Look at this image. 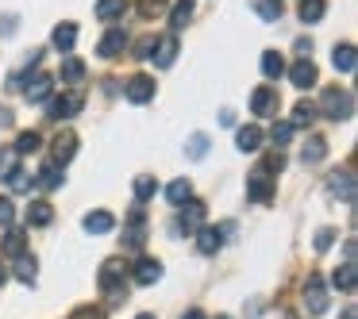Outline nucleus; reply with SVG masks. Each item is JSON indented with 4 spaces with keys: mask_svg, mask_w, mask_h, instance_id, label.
<instances>
[{
    "mask_svg": "<svg viewBox=\"0 0 358 319\" xmlns=\"http://www.w3.org/2000/svg\"><path fill=\"white\" fill-rule=\"evenodd\" d=\"M96 285H101L104 296H112V304L124 300V292H127V265H124V258H108V262L101 265Z\"/></svg>",
    "mask_w": 358,
    "mask_h": 319,
    "instance_id": "obj_1",
    "label": "nucleus"
},
{
    "mask_svg": "<svg viewBox=\"0 0 358 319\" xmlns=\"http://www.w3.org/2000/svg\"><path fill=\"white\" fill-rule=\"evenodd\" d=\"M316 116H327V119H350L355 116V96L347 89H324L320 93V104H316Z\"/></svg>",
    "mask_w": 358,
    "mask_h": 319,
    "instance_id": "obj_2",
    "label": "nucleus"
},
{
    "mask_svg": "<svg viewBox=\"0 0 358 319\" xmlns=\"http://www.w3.org/2000/svg\"><path fill=\"white\" fill-rule=\"evenodd\" d=\"M81 108H85V93H81V89H70V93L55 96L47 112H50V119H73Z\"/></svg>",
    "mask_w": 358,
    "mask_h": 319,
    "instance_id": "obj_3",
    "label": "nucleus"
},
{
    "mask_svg": "<svg viewBox=\"0 0 358 319\" xmlns=\"http://www.w3.org/2000/svg\"><path fill=\"white\" fill-rule=\"evenodd\" d=\"M278 108H281V96L273 85H258L255 93H250V112H255V116H278Z\"/></svg>",
    "mask_w": 358,
    "mask_h": 319,
    "instance_id": "obj_4",
    "label": "nucleus"
},
{
    "mask_svg": "<svg viewBox=\"0 0 358 319\" xmlns=\"http://www.w3.org/2000/svg\"><path fill=\"white\" fill-rule=\"evenodd\" d=\"M273 188H278V185H273V173H266L262 165L247 177V196H250V200H258V204L273 200Z\"/></svg>",
    "mask_w": 358,
    "mask_h": 319,
    "instance_id": "obj_5",
    "label": "nucleus"
},
{
    "mask_svg": "<svg viewBox=\"0 0 358 319\" xmlns=\"http://www.w3.org/2000/svg\"><path fill=\"white\" fill-rule=\"evenodd\" d=\"M235 223H220V227H201V235H196V250L201 254H216L220 246H224V235H231Z\"/></svg>",
    "mask_w": 358,
    "mask_h": 319,
    "instance_id": "obj_6",
    "label": "nucleus"
},
{
    "mask_svg": "<svg viewBox=\"0 0 358 319\" xmlns=\"http://www.w3.org/2000/svg\"><path fill=\"white\" fill-rule=\"evenodd\" d=\"M327 193L339 196L343 204H355V173H350V170H335L331 177H327Z\"/></svg>",
    "mask_w": 358,
    "mask_h": 319,
    "instance_id": "obj_7",
    "label": "nucleus"
},
{
    "mask_svg": "<svg viewBox=\"0 0 358 319\" xmlns=\"http://www.w3.org/2000/svg\"><path fill=\"white\" fill-rule=\"evenodd\" d=\"M50 154H55V158H50L55 165H66L73 154H78V135H73V131H58L55 142H50Z\"/></svg>",
    "mask_w": 358,
    "mask_h": 319,
    "instance_id": "obj_8",
    "label": "nucleus"
},
{
    "mask_svg": "<svg viewBox=\"0 0 358 319\" xmlns=\"http://www.w3.org/2000/svg\"><path fill=\"white\" fill-rule=\"evenodd\" d=\"M124 50H127V31H124V27L104 31V39L96 43V54H101V58H120Z\"/></svg>",
    "mask_w": 358,
    "mask_h": 319,
    "instance_id": "obj_9",
    "label": "nucleus"
},
{
    "mask_svg": "<svg viewBox=\"0 0 358 319\" xmlns=\"http://www.w3.org/2000/svg\"><path fill=\"white\" fill-rule=\"evenodd\" d=\"M127 101L131 104H147V101H155V77H147V73H135L131 81H127Z\"/></svg>",
    "mask_w": 358,
    "mask_h": 319,
    "instance_id": "obj_10",
    "label": "nucleus"
},
{
    "mask_svg": "<svg viewBox=\"0 0 358 319\" xmlns=\"http://www.w3.org/2000/svg\"><path fill=\"white\" fill-rule=\"evenodd\" d=\"M173 58H178V35H162V39H155L150 62H155L158 70H166V66H173Z\"/></svg>",
    "mask_w": 358,
    "mask_h": 319,
    "instance_id": "obj_11",
    "label": "nucleus"
},
{
    "mask_svg": "<svg viewBox=\"0 0 358 319\" xmlns=\"http://www.w3.org/2000/svg\"><path fill=\"white\" fill-rule=\"evenodd\" d=\"M304 308H308V316H320L327 308V288L320 277H308V285H304Z\"/></svg>",
    "mask_w": 358,
    "mask_h": 319,
    "instance_id": "obj_12",
    "label": "nucleus"
},
{
    "mask_svg": "<svg viewBox=\"0 0 358 319\" xmlns=\"http://www.w3.org/2000/svg\"><path fill=\"white\" fill-rule=\"evenodd\" d=\"M143 223H147V212H143V208H131V216H127V231H124V242H127L131 250H139L143 242H147Z\"/></svg>",
    "mask_w": 358,
    "mask_h": 319,
    "instance_id": "obj_13",
    "label": "nucleus"
},
{
    "mask_svg": "<svg viewBox=\"0 0 358 319\" xmlns=\"http://www.w3.org/2000/svg\"><path fill=\"white\" fill-rule=\"evenodd\" d=\"M131 281L135 285H155V281H162V262L158 258H139L131 269Z\"/></svg>",
    "mask_w": 358,
    "mask_h": 319,
    "instance_id": "obj_14",
    "label": "nucleus"
},
{
    "mask_svg": "<svg viewBox=\"0 0 358 319\" xmlns=\"http://www.w3.org/2000/svg\"><path fill=\"white\" fill-rule=\"evenodd\" d=\"M289 81H293L296 89H312V85L320 81L316 62H312V58H301V62H293V70H289Z\"/></svg>",
    "mask_w": 358,
    "mask_h": 319,
    "instance_id": "obj_15",
    "label": "nucleus"
},
{
    "mask_svg": "<svg viewBox=\"0 0 358 319\" xmlns=\"http://www.w3.org/2000/svg\"><path fill=\"white\" fill-rule=\"evenodd\" d=\"M50 93H55V77H47V73H35V77H31V85L24 89L27 104H43Z\"/></svg>",
    "mask_w": 358,
    "mask_h": 319,
    "instance_id": "obj_16",
    "label": "nucleus"
},
{
    "mask_svg": "<svg viewBox=\"0 0 358 319\" xmlns=\"http://www.w3.org/2000/svg\"><path fill=\"white\" fill-rule=\"evenodd\" d=\"M24 216H27V227H50L55 223V208H50L47 200H31Z\"/></svg>",
    "mask_w": 358,
    "mask_h": 319,
    "instance_id": "obj_17",
    "label": "nucleus"
},
{
    "mask_svg": "<svg viewBox=\"0 0 358 319\" xmlns=\"http://www.w3.org/2000/svg\"><path fill=\"white\" fill-rule=\"evenodd\" d=\"M204 223V204L201 200H185L178 212V227H185V231H193V227Z\"/></svg>",
    "mask_w": 358,
    "mask_h": 319,
    "instance_id": "obj_18",
    "label": "nucleus"
},
{
    "mask_svg": "<svg viewBox=\"0 0 358 319\" xmlns=\"http://www.w3.org/2000/svg\"><path fill=\"white\" fill-rule=\"evenodd\" d=\"M235 147H239L243 154H255V150L262 147V127H255V124L239 127V131H235Z\"/></svg>",
    "mask_w": 358,
    "mask_h": 319,
    "instance_id": "obj_19",
    "label": "nucleus"
},
{
    "mask_svg": "<svg viewBox=\"0 0 358 319\" xmlns=\"http://www.w3.org/2000/svg\"><path fill=\"white\" fill-rule=\"evenodd\" d=\"M50 43H55V47L62 50V54H70L73 43H78V24H70V20H66V24H58V27H55V35H50Z\"/></svg>",
    "mask_w": 358,
    "mask_h": 319,
    "instance_id": "obj_20",
    "label": "nucleus"
},
{
    "mask_svg": "<svg viewBox=\"0 0 358 319\" xmlns=\"http://www.w3.org/2000/svg\"><path fill=\"white\" fill-rule=\"evenodd\" d=\"M27 250V239L24 231H16V227H8V235H4V242H0V254L4 258H20Z\"/></svg>",
    "mask_w": 358,
    "mask_h": 319,
    "instance_id": "obj_21",
    "label": "nucleus"
},
{
    "mask_svg": "<svg viewBox=\"0 0 358 319\" xmlns=\"http://www.w3.org/2000/svg\"><path fill=\"white\" fill-rule=\"evenodd\" d=\"M331 66L339 73H355V47H350V43H339V47L331 50Z\"/></svg>",
    "mask_w": 358,
    "mask_h": 319,
    "instance_id": "obj_22",
    "label": "nucleus"
},
{
    "mask_svg": "<svg viewBox=\"0 0 358 319\" xmlns=\"http://www.w3.org/2000/svg\"><path fill=\"white\" fill-rule=\"evenodd\" d=\"M324 154H327V142L320 139V135H312V139L301 147V162H304V165H316V162H324Z\"/></svg>",
    "mask_w": 358,
    "mask_h": 319,
    "instance_id": "obj_23",
    "label": "nucleus"
},
{
    "mask_svg": "<svg viewBox=\"0 0 358 319\" xmlns=\"http://www.w3.org/2000/svg\"><path fill=\"white\" fill-rule=\"evenodd\" d=\"M166 200L170 204H185V200H193V185H189V177H178V181H170V185H166Z\"/></svg>",
    "mask_w": 358,
    "mask_h": 319,
    "instance_id": "obj_24",
    "label": "nucleus"
},
{
    "mask_svg": "<svg viewBox=\"0 0 358 319\" xmlns=\"http://www.w3.org/2000/svg\"><path fill=\"white\" fill-rule=\"evenodd\" d=\"M112 227H116L112 212H89V216H85V231L89 235H108Z\"/></svg>",
    "mask_w": 358,
    "mask_h": 319,
    "instance_id": "obj_25",
    "label": "nucleus"
},
{
    "mask_svg": "<svg viewBox=\"0 0 358 319\" xmlns=\"http://www.w3.org/2000/svg\"><path fill=\"white\" fill-rule=\"evenodd\" d=\"M96 20H104V24H112V20H120L127 12V0H96Z\"/></svg>",
    "mask_w": 358,
    "mask_h": 319,
    "instance_id": "obj_26",
    "label": "nucleus"
},
{
    "mask_svg": "<svg viewBox=\"0 0 358 319\" xmlns=\"http://www.w3.org/2000/svg\"><path fill=\"white\" fill-rule=\"evenodd\" d=\"M324 12H327V0H301L296 16H301V24H320Z\"/></svg>",
    "mask_w": 358,
    "mask_h": 319,
    "instance_id": "obj_27",
    "label": "nucleus"
},
{
    "mask_svg": "<svg viewBox=\"0 0 358 319\" xmlns=\"http://www.w3.org/2000/svg\"><path fill=\"white\" fill-rule=\"evenodd\" d=\"M355 281H358L355 262H343L339 269L331 273V285H335V288H343V292H355Z\"/></svg>",
    "mask_w": 358,
    "mask_h": 319,
    "instance_id": "obj_28",
    "label": "nucleus"
},
{
    "mask_svg": "<svg viewBox=\"0 0 358 319\" xmlns=\"http://www.w3.org/2000/svg\"><path fill=\"white\" fill-rule=\"evenodd\" d=\"M289 124H293V131H296V127H312V124H316V104H312V101H301V104L293 108V119H289Z\"/></svg>",
    "mask_w": 358,
    "mask_h": 319,
    "instance_id": "obj_29",
    "label": "nucleus"
},
{
    "mask_svg": "<svg viewBox=\"0 0 358 319\" xmlns=\"http://www.w3.org/2000/svg\"><path fill=\"white\" fill-rule=\"evenodd\" d=\"M20 154L16 150H4V154H0V181H16L20 177Z\"/></svg>",
    "mask_w": 358,
    "mask_h": 319,
    "instance_id": "obj_30",
    "label": "nucleus"
},
{
    "mask_svg": "<svg viewBox=\"0 0 358 319\" xmlns=\"http://www.w3.org/2000/svg\"><path fill=\"white\" fill-rule=\"evenodd\" d=\"M189 20H193V0H178V4L170 8V27H173V31H181Z\"/></svg>",
    "mask_w": 358,
    "mask_h": 319,
    "instance_id": "obj_31",
    "label": "nucleus"
},
{
    "mask_svg": "<svg viewBox=\"0 0 358 319\" xmlns=\"http://www.w3.org/2000/svg\"><path fill=\"white\" fill-rule=\"evenodd\" d=\"M262 73L270 81H278L281 73H285V58H281L278 50H266V54H262Z\"/></svg>",
    "mask_w": 358,
    "mask_h": 319,
    "instance_id": "obj_32",
    "label": "nucleus"
},
{
    "mask_svg": "<svg viewBox=\"0 0 358 319\" xmlns=\"http://www.w3.org/2000/svg\"><path fill=\"white\" fill-rule=\"evenodd\" d=\"M255 12L266 20V24H278L281 12H285V4H281V0H255Z\"/></svg>",
    "mask_w": 358,
    "mask_h": 319,
    "instance_id": "obj_33",
    "label": "nucleus"
},
{
    "mask_svg": "<svg viewBox=\"0 0 358 319\" xmlns=\"http://www.w3.org/2000/svg\"><path fill=\"white\" fill-rule=\"evenodd\" d=\"M35 181H39L43 188H58V185H62V165L47 162V165H43L39 173H35Z\"/></svg>",
    "mask_w": 358,
    "mask_h": 319,
    "instance_id": "obj_34",
    "label": "nucleus"
},
{
    "mask_svg": "<svg viewBox=\"0 0 358 319\" xmlns=\"http://www.w3.org/2000/svg\"><path fill=\"white\" fill-rule=\"evenodd\" d=\"M155 193H158V181L155 177H147V173H143V177H135V204H147Z\"/></svg>",
    "mask_w": 358,
    "mask_h": 319,
    "instance_id": "obj_35",
    "label": "nucleus"
},
{
    "mask_svg": "<svg viewBox=\"0 0 358 319\" xmlns=\"http://www.w3.org/2000/svg\"><path fill=\"white\" fill-rule=\"evenodd\" d=\"M185 154L193 158V162H201V158L208 154V135H201V131H196V135H189V142H185Z\"/></svg>",
    "mask_w": 358,
    "mask_h": 319,
    "instance_id": "obj_36",
    "label": "nucleus"
},
{
    "mask_svg": "<svg viewBox=\"0 0 358 319\" xmlns=\"http://www.w3.org/2000/svg\"><path fill=\"white\" fill-rule=\"evenodd\" d=\"M16 281H24V285H35V258H27V254L16 258Z\"/></svg>",
    "mask_w": 358,
    "mask_h": 319,
    "instance_id": "obj_37",
    "label": "nucleus"
},
{
    "mask_svg": "<svg viewBox=\"0 0 358 319\" xmlns=\"http://www.w3.org/2000/svg\"><path fill=\"white\" fill-rule=\"evenodd\" d=\"M85 77V62L81 58H62V81H81Z\"/></svg>",
    "mask_w": 358,
    "mask_h": 319,
    "instance_id": "obj_38",
    "label": "nucleus"
},
{
    "mask_svg": "<svg viewBox=\"0 0 358 319\" xmlns=\"http://www.w3.org/2000/svg\"><path fill=\"white\" fill-rule=\"evenodd\" d=\"M39 131H24V135H20V139H16V147H12V150H16V154H35V150H39Z\"/></svg>",
    "mask_w": 358,
    "mask_h": 319,
    "instance_id": "obj_39",
    "label": "nucleus"
},
{
    "mask_svg": "<svg viewBox=\"0 0 358 319\" xmlns=\"http://www.w3.org/2000/svg\"><path fill=\"white\" fill-rule=\"evenodd\" d=\"M166 8H170V0H139V16H143V20L162 16Z\"/></svg>",
    "mask_w": 358,
    "mask_h": 319,
    "instance_id": "obj_40",
    "label": "nucleus"
},
{
    "mask_svg": "<svg viewBox=\"0 0 358 319\" xmlns=\"http://www.w3.org/2000/svg\"><path fill=\"white\" fill-rule=\"evenodd\" d=\"M12 219H16V204L8 196H0V227H12Z\"/></svg>",
    "mask_w": 358,
    "mask_h": 319,
    "instance_id": "obj_41",
    "label": "nucleus"
},
{
    "mask_svg": "<svg viewBox=\"0 0 358 319\" xmlns=\"http://www.w3.org/2000/svg\"><path fill=\"white\" fill-rule=\"evenodd\" d=\"M270 139L278 142V147H285L289 139H293V124H273V131H270Z\"/></svg>",
    "mask_w": 358,
    "mask_h": 319,
    "instance_id": "obj_42",
    "label": "nucleus"
},
{
    "mask_svg": "<svg viewBox=\"0 0 358 319\" xmlns=\"http://www.w3.org/2000/svg\"><path fill=\"white\" fill-rule=\"evenodd\" d=\"M331 242H335V231H331V227L316 231V250H331Z\"/></svg>",
    "mask_w": 358,
    "mask_h": 319,
    "instance_id": "obj_43",
    "label": "nucleus"
},
{
    "mask_svg": "<svg viewBox=\"0 0 358 319\" xmlns=\"http://www.w3.org/2000/svg\"><path fill=\"white\" fill-rule=\"evenodd\" d=\"M70 319H104V311L101 308H78Z\"/></svg>",
    "mask_w": 358,
    "mask_h": 319,
    "instance_id": "obj_44",
    "label": "nucleus"
},
{
    "mask_svg": "<svg viewBox=\"0 0 358 319\" xmlns=\"http://www.w3.org/2000/svg\"><path fill=\"white\" fill-rule=\"evenodd\" d=\"M150 50H155V35H147V39L139 43V58H150Z\"/></svg>",
    "mask_w": 358,
    "mask_h": 319,
    "instance_id": "obj_45",
    "label": "nucleus"
},
{
    "mask_svg": "<svg viewBox=\"0 0 358 319\" xmlns=\"http://www.w3.org/2000/svg\"><path fill=\"white\" fill-rule=\"evenodd\" d=\"M296 54L308 58V54H312V39H296Z\"/></svg>",
    "mask_w": 358,
    "mask_h": 319,
    "instance_id": "obj_46",
    "label": "nucleus"
},
{
    "mask_svg": "<svg viewBox=\"0 0 358 319\" xmlns=\"http://www.w3.org/2000/svg\"><path fill=\"white\" fill-rule=\"evenodd\" d=\"M220 124L231 127V124H235V112H231V108H224V112H220Z\"/></svg>",
    "mask_w": 358,
    "mask_h": 319,
    "instance_id": "obj_47",
    "label": "nucleus"
},
{
    "mask_svg": "<svg viewBox=\"0 0 358 319\" xmlns=\"http://www.w3.org/2000/svg\"><path fill=\"white\" fill-rule=\"evenodd\" d=\"M0 31H4V35L16 31V16H4V27H0Z\"/></svg>",
    "mask_w": 358,
    "mask_h": 319,
    "instance_id": "obj_48",
    "label": "nucleus"
},
{
    "mask_svg": "<svg viewBox=\"0 0 358 319\" xmlns=\"http://www.w3.org/2000/svg\"><path fill=\"white\" fill-rule=\"evenodd\" d=\"M0 127H12V112L8 108H0Z\"/></svg>",
    "mask_w": 358,
    "mask_h": 319,
    "instance_id": "obj_49",
    "label": "nucleus"
},
{
    "mask_svg": "<svg viewBox=\"0 0 358 319\" xmlns=\"http://www.w3.org/2000/svg\"><path fill=\"white\" fill-rule=\"evenodd\" d=\"M181 319H204V311H201V308H189V311H185V316H181Z\"/></svg>",
    "mask_w": 358,
    "mask_h": 319,
    "instance_id": "obj_50",
    "label": "nucleus"
},
{
    "mask_svg": "<svg viewBox=\"0 0 358 319\" xmlns=\"http://www.w3.org/2000/svg\"><path fill=\"white\" fill-rule=\"evenodd\" d=\"M339 319H358V316H355V308H347V311H343Z\"/></svg>",
    "mask_w": 358,
    "mask_h": 319,
    "instance_id": "obj_51",
    "label": "nucleus"
},
{
    "mask_svg": "<svg viewBox=\"0 0 358 319\" xmlns=\"http://www.w3.org/2000/svg\"><path fill=\"white\" fill-rule=\"evenodd\" d=\"M4 281H8V269H4V265H0V285H4Z\"/></svg>",
    "mask_w": 358,
    "mask_h": 319,
    "instance_id": "obj_52",
    "label": "nucleus"
},
{
    "mask_svg": "<svg viewBox=\"0 0 358 319\" xmlns=\"http://www.w3.org/2000/svg\"><path fill=\"white\" fill-rule=\"evenodd\" d=\"M135 319H155V316H150V311H143V316H135Z\"/></svg>",
    "mask_w": 358,
    "mask_h": 319,
    "instance_id": "obj_53",
    "label": "nucleus"
},
{
    "mask_svg": "<svg viewBox=\"0 0 358 319\" xmlns=\"http://www.w3.org/2000/svg\"><path fill=\"white\" fill-rule=\"evenodd\" d=\"M216 319H231V316H216Z\"/></svg>",
    "mask_w": 358,
    "mask_h": 319,
    "instance_id": "obj_54",
    "label": "nucleus"
}]
</instances>
